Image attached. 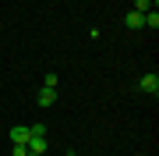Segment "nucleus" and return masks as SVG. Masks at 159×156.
<instances>
[{
	"label": "nucleus",
	"mask_w": 159,
	"mask_h": 156,
	"mask_svg": "<svg viewBox=\"0 0 159 156\" xmlns=\"http://www.w3.org/2000/svg\"><path fill=\"white\" fill-rule=\"evenodd\" d=\"M134 11H138V14H145V11H152V0H134Z\"/></svg>",
	"instance_id": "obj_6"
},
{
	"label": "nucleus",
	"mask_w": 159,
	"mask_h": 156,
	"mask_svg": "<svg viewBox=\"0 0 159 156\" xmlns=\"http://www.w3.org/2000/svg\"><path fill=\"white\" fill-rule=\"evenodd\" d=\"M138 89H142L145 96H156V92H159V75H156V71L142 75V78H138Z\"/></svg>",
	"instance_id": "obj_1"
},
{
	"label": "nucleus",
	"mask_w": 159,
	"mask_h": 156,
	"mask_svg": "<svg viewBox=\"0 0 159 156\" xmlns=\"http://www.w3.org/2000/svg\"><path fill=\"white\" fill-rule=\"evenodd\" d=\"M11 156H29V145H14V149H11Z\"/></svg>",
	"instance_id": "obj_7"
},
{
	"label": "nucleus",
	"mask_w": 159,
	"mask_h": 156,
	"mask_svg": "<svg viewBox=\"0 0 159 156\" xmlns=\"http://www.w3.org/2000/svg\"><path fill=\"white\" fill-rule=\"evenodd\" d=\"M57 85H60V75H53V71H50V75L43 78V89H57Z\"/></svg>",
	"instance_id": "obj_5"
},
{
	"label": "nucleus",
	"mask_w": 159,
	"mask_h": 156,
	"mask_svg": "<svg viewBox=\"0 0 159 156\" xmlns=\"http://www.w3.org/2000/svg\"><path fill=\"white\" fill-rule=\"evenodd\" d=\"M124 25H127L131 32H138V29H145V25H142V14H138V11H131V14L124 18Z\"/></svg>",
	"instance_id": "obj_4"
},
{
	"label": "nucleus",
	"mask_w": 159,
	"mask_h": 156,
	"mask_svg": "<svg viewBox=\"0 0 159 156\" xmlns=\"http://www.w3.org/2000/svg\"><path fill=\"white\" fill-rule=\"evenodd\" d=\"M29 135H32V131H29L25 124H14V128H11V145H25Z\"/></svg>",
	"instance_id": "obj_2"
},
{
	"label": "nucleus",
	"mask_w": 159,
	"mask_h": 156,
	"mask_svg": "<svg viewBox=\"0 0 159 156\" xmlns=\"http://www.w3.org/2000/svg\"><path fill=\"white\" fill-rule=\"evenodd\" d=\"M35 99H39V106H53V103H57V89H43V85H39Z\"/></svg>",
	"instance_id": "obj_3"
},
{
	"label": "nucleus",
	"mask_w": 159,
	"mask_h": 156,
	"mask_svg": "<svg viewBox=\"0 0 159 156\" xmlns=\"http://www.w3.org/2000/svg\"><path fill=\"white\" fill-rule=\"evenodd\" d=\"M156 4H159V0H152V7H156Z\"/></svg>",
	"instance_id": "obj_8"
}]
</instances>
